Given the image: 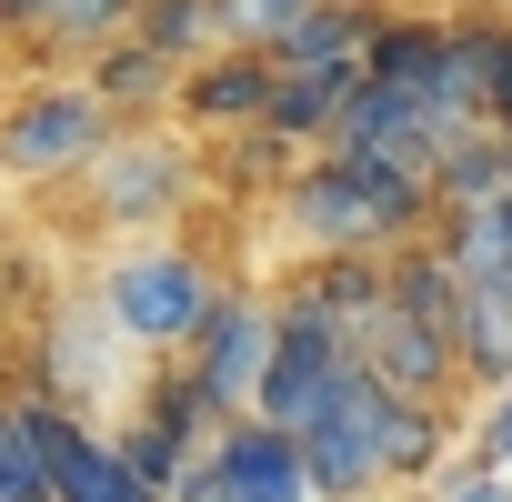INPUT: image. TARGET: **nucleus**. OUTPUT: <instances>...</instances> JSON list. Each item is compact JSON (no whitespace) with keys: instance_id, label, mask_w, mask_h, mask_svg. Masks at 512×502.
Instances as JSON below:
<instances>
[{"instance_id":"f257e3e1","label":"nucleus","mask_w":512,"mask_h":502,"mask_svg":"<svg viewBox=\"0 0 512 502\" xmlns=\"http://www.w3.org/2000/svg\"><path fill=\"white\" fill-rule=\"evenodd\" d=\"M442 452V412L422 402H392L372 372H352L312 422H302V472H312V502H352L392 472H432Z\"/></svg>"},{"instance_id":"f03ea898","label":"nucleus","mask_w":512,"mask_h":502,"mask_svg":"<svg viewBox=\"0 0 512 502\" xmlns=\"http://www.w3.org/2000/svg\"><path fill=\"white\" fill-rule=\"evenodd\" d=\"M432 221V181L382 161V151H332L292 181V231L322 251H362V262H392L412 251V231Z\"/></svg>"},{"instance_id":"7ed1b4c3","label":"nucleus","mask_w":512,"mask_h":502,"mask_svg":"<svg viewBox=\"0 0 512 502\" xmlns=\"http://www.w3.org/2000/svg\"><path fill=\"white\" fill-rule=\"evenodd\" d=\"M211 302H221V272L201 262V251H171V241L121 251V262L101 272V312H111L141 352H181V342L211 322Z\"/></svg>"},{"instance_id":"20e7f679","label":"nucleus","mask_w":512,"mask_h":502,"mask_svg":"<svg viewBox=\"0 0 512 502\" xmlns=\"http://www.w3.org/2000/svg\"><path fill=\"white\" fill-rule=\"evenodd\" d=\"M352 372H362V362H352V332H332V322L302 312V302H272V372H262V392H251V422H272V432L302 442V422H312Z\"/></svg>"},{"instance_id":"39448f33","label":"nucleus","mask_w":512,"mask_h":502,"mask_svg":"<svg viewBox=\"0 0 512 502\" xmlns=\"http://www.w3.org/2000/svg\"><path fill=\"white\" fill-rule=\"evenodd\" d=\"M181 372H191V392H201V412H211V422H241V412H251V392H262V372H272V302L221 292V302H211V322L181 342Z\"/></svg>"},{"instance_id":"423d86ee","label":"nucleus","mask_w":512,"mask_h":502,"mask_svg":"<svg viewBox=\"0 0 512 502\" xmlns=\"http://www.w3.org/2000/svg\"><path fill=\"white\" fill-rule=\"evenodd\" d=\"M111 151V111L91 91H31L21 111H0V171L51 181V171H91Z\"/></svg>"},{"instance_id":"0eeeda50","label":"nucleus","mask_w":512,"mask_h":502,"mask_svg":"<svg viewBox=\"0 0 512 502\" xmlns=\"http://www.w3.org/2000/svg\"><path fill=\"white\" fill-rule=\"evenodd\" d=\"M352 362H362L392 402H422V412H442V392H452V372H462L452 332H442V322H412V312H392V302L352 332Z\"/></svg>"},{"instance_id":"6e6552de","label":"nucleus","mask_w":512,"mask_h":502,"mask_svg":"<svg viewBox=\"0 0 512 502\" xmlns=\"http://www.w3.org/2000/svg\"><path fill=\"white\" fill-rule=\"evenodd\" d=\"M211 502H312V472H302V442L272 432V422H221L211 432Z\"/></svg>"},{"instance_id":"1a4fd4ad","label":"nucleus","mask_w":512,"mask_h":502,"mask_svg":"<svg viewBox=\"0 0 512 502\" xmlns=\"http://www.w3.org/2000/svg\"><path fill=\"white\" fill-rule=\"evenodd\" d=\"M41 442H51V502H161V492L121 462V442L91 432V422H71L61 402L41 412Z\"/></svg>"},{"instance_id":"9d476101","label":"nucleus","mask_w":512,"mask_h":502,"mask_svg":"<svg viewBox=\"0 0 512 502\" xmlns=\"http://www.w3.org/2000/svg\"><path fill=\"white\" fill-rule=\"evenodd\" d=\"M272 51H211V61H191L181 71V121H211V131H262V111H272Z\"/></svg>"},{"instance_id":"9b49d317","label":"nucleus","mask_w":512,"mask_h":502,"mask_svg":"<svg viewBox=\"0 0 512 502\" xmlns=\"http://www.w3.org/2000/svg\"><path fill=\"white\" fill-rule=\"evenodd\" d=\"M382 11H362V0H302V21L272 41V71H362Z\"/></svg>"},{"instance_id":"f8f14e48","label":"nucleus","mask_w":512,"mask_h":502,"mask_svg":"<svg viewBox=\"0 0 512 502\" xmlns=\"http://www.w3.org/2000/svg\"><path fill=\"white\" fill-rule=\"evenodd\" d=\"M181 151H151V141H121L111 131V151L91 161V201L111 211V221H141V211H161V201H181Z\"/></svg>"},{"instance_id":"ddd939ff","label":"nucleus","mask_w":512,"mask_h":502,"mask_svg":"<svg viewBox=\"0 0 512 502\" xmlns=\"http://www.w3.org/2000/svg\"><path fill=\"white\" fill-rule=\"evenodd\" d=\"M502 91H512V31L502 21H452L442 31V101H462V111H502Z\"/></svg>"},{"instance_id":"4468645a","label":"nucleus","mask_w":512,"mask_h":502,"mask_svg":"<svg viewBox=\"0 0 512 502\" xmlns=\"http://www.w3.org/2000/svg\"><path fill=\"white\" fill-rule=\"evenodd\" d=\"M81 91H91L111 121H131V111H161V101H181V61H161L151 41H111V51L81 71Z\"/></svg>"},{"instance_id":"2eb2a0df","label":"nucleus","mask_w":512,"mask_h":502,"mask_svg":"<svg viewBox=\"0 0 512 502\" xmlns=\"http://www.w3.org/2000/svg\"><path fill=\"white\" fill-rule=\"evenodd\" d=\"M452 352L482 392L512 382V282H462V312H452Z\"/></svg>"},{"instance_id":"dca6fc26","label":"nucleus","mask_w":512,"mask_h":502,"mask_svg":"<svg viewBox=\"0 0 512 502\" xmlns=\"http://www.w3.org/2000/svg\"><path fill=\"white\" fill-rule=\"evenodd\" d=\"M282 302H302V312H322L332 332H362L372 312H382V262H362V251H322V262L282 292Z\"/></svg>"},{"instance_id":"f3484780","label":"nucleus","mask_w":512,"mask_h":502,"mask_svg":"<svg viewBox=\"0 0 512 502\" xmlns=\"http://www.w3.org/2000/svg\"><path fill=\"white\" fill-rule=\"evenodd\" d=\"M352 91H362V71H282V81H272L262 131H272V141H332Z\"/></svg>"},{"instance_id":"a211bd4d","label":"nucleus","mask_w":512,"mask_h":502,"mask_svg":"<svg viewBox=\"0 0 512 502\" xmlns=\"http://www.w3.org/2000/svg\"><path fill=\"white\" fill-rule=\"evenodd\" d=\"M41 392H0V502H51V442H41Z\"/></svg>"},{"instance_id":"6ab92c4d","label":"nucleus","mask_w":512,"mask_h":502,"mask_svg":"<svg viewBox=\"0 0 512 502\" xmlns=\"http://www.w3.org/2000/svg\"><path fill=\"white\" fill-rule=\"evenodd\" d=\"M362 81L372 91H442V31L432 21H382L372 31V51H362Z\"/></svg>"},{"instance_id":"aec40b11","label":"nucleus","mask_w":512,"mask_h":502,"mask_svg":"<svg viewBox=\"0 0 512 502\" xmlns=\"http://www.w3.org/2000/svg\"><path fill=\"white\" fill-rule=\"evenodd\" d=\"M131 41H151L161 61H211V51H231V21H221V0H141V31Z\"/></svg>"},{"instance_id":"412c9836","label":"nucleus","mask_w":512,"mask_h":502,"mask_svg":"<svg viewBox=\"0 0 512 502\" xmlns=\"http://www.w3.org/2000/svg\"><path fill=\"white\" fill-rule=\"evenodd\" d=\"M141 31V0H61V21L31 41V51H81V61H101L111 41H131Z\"/></svg>"},{"instance_id":"4be33fe9","label":"nucleus","mask_w":512,"mask_h":502,"mask_svg":"<svg viewBox=\"0 0 512 502\" xmlns=\"http://www.w3.org/2000/svg\"><path fill=\"white\" fill-rule=\"evenodd\" d=\"M432 502H512V482H502V462H472V472H452Z\"/></svg>"},{"instance_id":"5701e85b","label":"nucleus","mask_w":512,"mask_h":502,"mask_svg":"<svg viewBox=\"0 0 512 502\" xmlns=\"http://www.w3.org/2000/svg\"><path fill=\"white\" fill-rule=\"evenodd\" d=\"M482 452L512 472V382H502V392H492V412H482Z\"/></svg>"},{"instance_id":"b1692460","label":"nucleus","mask_w":512,"mask_h":502,"mask_svg":"<svg viewBox=\"0 0 512 502\" xmlns=\"http://www.w3.org/2000/svg\"><path fill=\"white\" fill-rule=\"evenodd\" d=\"M61 21V0H0V31H21V41H41Z\"/></svg>"},{"instance_id":"393cba45","label":"nucleus","mask_w":512,"mask_h":502,"mask_svg":"<svg viewBox=\"0 0 512 502\" xmlns=\"http://www.w3.org/2000/svg\"><path fill=\"white\" fill-rule=\"evenodd\" d=\"M492 131H502V141H512V91H502V111H492Z\"/></svg>"},{"instance_id":"a878e982","label":"nucleus","mask_w":512,"mask_h":502,"mask_svg":"<svg viewBox=\"0 0 512 502\" xmlns=\"http://www.w3.org/2000/svg\"><path fill=\"white\" fill-rule=\"evenodd\" d=\"M502 181H512V141H502Z\"/></svg>"}]
</instances>
